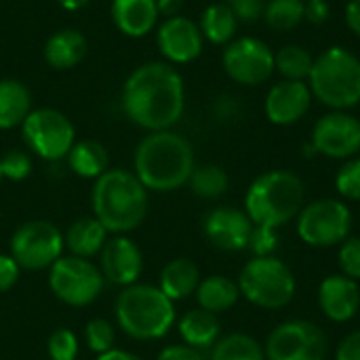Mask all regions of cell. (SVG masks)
Wrapping results in <instances>:
<instances>
[{
	"label": "cell",
	"mask_w": 360,
	"mask_h": 360,
	"mask_svg": "<svg viewBox=\"0 0 360 360\" xmlns=\"http://www.w3.org/2000/svg\"><path fill=\"white\" fill-rule=\"evenodd\" d=\"M120 105L124 116L139 129L148 133L169 131L186 112L184 78L167 61H146L124 80Z\"/></svg>",
	"instance_id": "6da1fadb"
},
{
	"label": "cell",
	"mask_w": 360,
	"mask_h": 360,
	"mask_svg": "<svg viewBox=\"0 0 360 360\" xmlns=\"http://www.w3.org/2000/svg\"><path fill=\"white\" fill-rule=\"evenodd\" d=\"M194 169L192 143L173 129L148 133L133 154V173L148 192L179 190L190 181Z\"/></svg>",
	"instance_id": "7a4b0ae2"
},
{
	"label": "cell",
	"mask_w": 360,
	"mask_h": 360,
	"mask_svg": "<svg viewBox=\"0 0 360 360\" xmlns=\"http://www.w3.org/2000/svg\"><path fill=\"white\" fill-rule=\"evenodd\" d=\"M91 207L108 234H129L143 224L150 192L133 171L108 169L93 184Z\"/></svg>",
	"instance_id": "3957f363"
},
{
	"label": "cell",
	"mask_w": 360,
	"mask_h": 360,
	"mask_svg": "<svg viewBox=\"0 0 360 360\" xmlns=\"http://www.w3.org/2000/svg\"><path fill=\"white\" fill-rule=\"evenodd\" d=\"M114 319L118 329L131 340H162L175 325V302H171L158 285L135 283L118 293Z\"/></svg>",
	"instance_id": "277c9868"
},
{
	"label": "cell",
	"mask_w": 360,
	"mask_h": 360,
	"mask_svg": "<svg viewBox=\"0 0 360 360\" xmlns=\"http://www.w3.org/2000/svg\"><path fill=\"white\" fill-rule=\"evenodd\" d=\"M304 181L285 169L266 171L253 179L245 196V213L255 226L278 230L304 209Z\"/></svg>",
	"instance_id": "5b68a950"
},
{
	"label": "cell",
	"mask_w": 360,
	"mask_h": 360,
	"mask_svg": "<svg viewBox=\"0 0 360 360\" xmlns=\"http://www.w3.org/2000/svg\"><path fill=\"white\" fill-rule=\"evenodd\" d=\"M306 82L319 103L348 112L360 103V57L346 46H329L314 57Z\"/></svg>",
	"instance_id": "8992f818"
},
{
	"label": "cell",
	"mask_w": 360,
	"mask_h": 360,
	"mask_svg": "<svg viewBox=\"0 0 360 360\" xmlns=\"http://www.w3.org/2000/svg\"><path fill=\"white\" fill-rule=\"evenodd\" d=\"M238 289L245 300L264 310H278L295 297V276L278 257H253L245 264L238 276Z\"/></svg>",
	"instance_id": "52a82bcc"
},
{
	"label": "cell",
	"mask_w": 360,
	"mask_h": 360,
	"mask_svg": "<svg viewBox=\"0 0 360 360\" xmlns=\"http://www.w3.org/2000/svg\"><path fill=\"white\" fill-rule=\"evenodd\" d=\"M49 287L51 293L65 306L84 308L101 295L105 278L99 266L91 259L68 253L49 268Z\"/></svg>",
	"instance_id": "ba28073f"
},
{
	"label": "cell",
	"mask_w": 360,
	"mask_h": 360,
	"mask_svg": "<svg viewBox=\"0 0 360 360\" xmlns=\"http://www.w3.org/2000/svg\"><path fill=\"white\" fill-rule=\"evenodd\" d=\"M21 135L27 150L49 162L63 160L76 143L72 120L55 108L32 110L21 124Z\"/></svg>",
	"instance_id": "9c48e42d"
},
{
	"label": "cell",
	"mask_w": 360,
	"mask_h": 360,
	"mask_svg": "<svg viewBox=\"0 0 360 360\" xmlns=\"http://www.w3.org/2000/svg\"><path fill=\"white\" fill-rule=\"evenodd\" d=\"M63 251V232L46 219L25 221L11 236V255L21 270H49Z\"/></svg>",
	"instance_id": "30bf717a"
},
{
	"label": "cell",
	"mask_w": 360,
	"mask_h": 360,
	"mask_svg": "<svg viewBox=\"0 0 360 360\" xmlns=\"http://www.w3.org/2000/svg\"><path fill=\"white\" fill-rule=\"evenodd\" d=\"M352 213L338 198H321L304 205L297 215V234L310 247H335L350 236Z\"/></svg>",
	"instance_id": "8fae6325"
},
{
	"label": "cell",
	"mask_w": 360,
	"mask_h": 360,
	"mask_svg": "<svg viewBox=\"0 0 360 360\" xmlns=\"http://www.w3.org/2000/svg\"><path fill=\"white\" fill-rule=\"evenodd\" d=\"M221 65L228 78L240 86H259L274 74V51L255 36H240L226 44Z\"/></svg>",
	"instance_id": "7c38bea8"
},
{
	"label": "cell",
	"mask_w": 360,
	"mask_h": 360,
	"mask_svg": "<svg viewBox=\"0 0 360 360\" xmlns=\"http://www.w3.org/2000/svg\"><path fill=\"white\" fill-rule=\"evenodd\" d=\"M266 360H327L329 340L310 321H287L266 340Z\"/></svg>",
	"instance_id": "4fadbf2b"
},
{
	"label": "cell",
	"mask_w": 360,
	"mask_h": 360,
	"mask_svg": "<svg viewBox=\"0 0 360 360\" xmlns=\"http://www.w3.org/2000/svg\"><path fill=\"white\" fill-rule=\"evenodd\" d=\"M310 143L321 156L350 160L360 154V120L350 112L329 110L314 122Z\"/></svg>",
	"instance_id": "5bb4252c"
},
{
	"label": "cell",
	"mask_w": 360,
	"mask_h": 360,
	"mask_svg": "<svg viewBox=\"0 0 360 360\" xmlns=\"http://www.w3.org/2000/svg\"><path fill=\"white\" fill-rule=\"evenodd\" d=\"M156 46L167 63L186 65L200 57L205 38L198 23L186 15L167 17L156 30Z\"/></svg>",
	"instance_id": "9a60e30c"
},
{
	"label": "cell",
	"mask_w": 360,
	"mask_h": 360,
	"mask_svg": "<svg viewBox=\"0 0 360 360\" xmlns=\"http://www.w3.org/2000/svg\"><path fill=\"white\" fill-rule=\"evenodd\" d=\"M99 270L108 283L131 287L139 283L143 272V253L127 234H112L99 253Z\"/></svg>",
	"instance_id": "2e32d148"
},
{
	"label": "cell",
	"mask_w": 360,
	"mask_h": 360,
	"mask_svg": "<svg viewBox=\"0 0 360 360\" xmlns=\"http://www.w3.org/2000/svg\"><path fill=\"white\" fill-rule=\"evenodd\" d=\"M253 226L255 224L245 211L236 207H228V205L209 211L202 221L207 240L215 249H221L228 253H238L249 247Z\"/></svg>",
	"instance_id": "e0dca14e"
},
{
	"label": "cell",
	"mask_w": 360,
	"mask_h": 360,
	"mask_svg": "<svg viewBox=\"0 0 360 360\" xmlns=\"http://www.w3.org/2000/svg\"><path fill=\"white\" fill-rule=\"evenodd\" d=\"M312 91L304 80H281L270 86L264 99V112L276 127L300 122L312 105Z\"/></svg>",
	"instance_id": "ac0fdd59"
},
{
	"label": "cell",
	"mask_w": 360,
	"mask_h": 360,
	"mask_svg": "<svg viewBox=\"0 0 360 360\" xmlns=\"http://www.w3.org/2000/svg\"><path fill=\"white\" fill-rule=\"evenodd\" d=\"M319 306L329 321L348 323L360 310L359 283L344 274L327 276L319 287Z\"/></svg>",
	"instance_id": "d6986e66"
},
{
	"label": "cell",
	"mask_w": 360,
	"mask_h": 360,
	"mask_svg": "<svg viewBox=\"0 0 360 360\" xmlns=\"http://www.w3.org/2000/svg\"><path fill=\"white\" fill-rule=\"evenodd\" d=\"M110 15L118 32L129 38L148 36L160 17L156 0H112Z\"/></svg>",
	"instance_id": "ffe728a7"
},
{
	"label": "cell",
	"mask_w": 360,
	"mask_h": 360,
	"mask_svg": "<svg viewBox=\"0 0 360 360\" xmlns=\"http://www.w3.org/2000/svg\"><path fill=\"white\" fill-rule=\"evenodd\" d=\"M86 51L89 42L84 34L74 27H63L46 38L42 55L53 70H72L86 57Z\"/></svg>",
	"instance_id": "44dd1931"
},
{
	"label": "cell",
	"mask_w": 360,
	"mask_h": 360,
	"mask_svg": "<svg viewBox=\"0 0 360 360\" xmlns=\"http://www.w3.org/2000/svg\"><path fill=\"white\" fill-rule=\"evenodd\" d=\"M200 281L202 278H200L198 266L188 257H177V259H171L160 270L158 289L171 302H181V300H188L196 293Z\"/></svg>",
	"instance_id": "7402d4cb"
},
{
	"label": "cell",
	"mask_w": 360,
	"mask_h": 360,
	"mask_svg": "<svg viewBox=\"0 0 360 360\" xmlns=\"http://www.w3.org/2000/svg\"><path fill=\"white\" fill-rule=\"evenodd\" d=\"M177 331L179 338L184 340L186 346L196 348V350H211L221 333V325L217 314L207 312L202 308L190 310L186 312L179 321H177Z\"/></svg>",
	"instance_id": "603a6c76"
},
{
	"label": "cell",
	"mask_w": 360,
	"mask_h": 360,
	"mask_svg": "<svg viewBox=\"0 0 360 360\" xmlns=\"http://www.w3.org/2000/svg\"><path fill=\"white\" fill-rule=\"evenodd\" d=\"M108 230L101 226L97 217H80L76 219L63 234V243L70 255L91 259L101 253L103 245L108 243Z\"/></svg>",
	"instance_id": "cb8c5ba5"
},
{
	"label": "cell",
	"mask_w": 360,
	"mask_h": 360,
	"mask_svg": "<svg viewBox=\"0 0 360 360\" xmlns=\"http://www.w3.org/2000/svg\"><path fill=\"white\" fill-rule=\"evenodd\" d=\"M32 93L30 89L15 78L0 80V131L21 127L27 114L32 112Z\"/></svg>",
	"instance_id": "d4e9b609"
},
{
	"label": "cell",
	"mask_w": 360,
	"mask_h": 360,
	"mask_svg": "<svg viewBox=\"0 0 360 360\" xmlns=\"http://www.w3.org/2000/svg\"><path fill=\"white\" fill-rule=\"evenodd\" d=\"M194 295H196L198 308L213 312V314H221L236 306L240 297V289H238V283H234L232 278L213 274L200 281Z\"/></svg>",
	"instance_id": "484cf974"
},
{
	"label": "cell",
	"mask_w": 360,
	"mask_h": 360,
	"mask_svg": "<svg viewBox=\"0 0 360 360\" xmlns=\"http://www.w3.org/2000/svg\"><path fill=\"white\" fill-rule=\"evenodd\" d=\"M68 167L74 175L82 177V179H97L99 175H103L108 171L110 165V156L105 146H101L95 139H80L72 146V150L65 156Z\"/></svg>",
	"instance_id": "4316f807"
},
{
	"label": "cell",
	"mask_w": 360,
	"mask_h": 360,
	"mask_svg": "<svg viewBox=\"0 0 360 360\" xmlns=\"http://www.w3.org/2000/svg\"><path fill=\"white\" fill-rule=\"evenodd\" d=\"M238 19L236 15L230 11V6L226 2H215L209 4L198 21V27L202 32V38L211 44L217 46H226L228 42H232L236 38L238 32Z\"/></svg>",
	"instance_id": "83f0119b"
},
{
	"label": "cell",
	"mask_w": 360,
	"mask_h": 360,
	"mask_svg": "<svg viewBox=\"0 0 360 360\" xmlns=\"http://www.w3.org/2000/svg\"><path fill=\"white\" fill-rule=\"evenodd\" d=\"M314 57L302 44H285L274 53V72L283 76V80H308L312 72Z\"/></svg>",
	"instance_id": "f1b7e54d"
},
{
	"label": "cell",
	"mask_w": 360,
	"mask_h": 360,
	"mask_svg": "<svg viewBox=\"0 0 360 360\" xmlns=\"http://www.w3.org/2000/svg\"><path fill=\"white\" fill-rule=\"evenodd\" d=\"M211 360H266L264 346L247 333L219 338L211 348Z\"/></svg>",
	"instance_id": "f546056e"
},
{
	"label": "cell",
	"mask_w": 360,
	"mask_h": 360,
	"mask_svg": "<svg viewBox=\"0 0 360 360\" xmlns=\"http://www.w3.org/2000/svg\"><path fill=\"white\" fill-rule=\"evenodd\" d=\"M188 186L194 192V196L205 198V200H215V198H221L228 192L230 177L217 165H202V167H196L192 171Z\"/></svg>",
	"instance_id": "4dcf8cb0"
},
{
	"label": "cell",
	"mask_w": 360,
	"mask_h": 360,
	"mask_svg": "<svg viewBox=\"0 0 360 360\" xmlns=\"http://www.w3.org/2000/svg\"><path fill=\"white\" fill-rule=\"evenodd\" d=\"M306 19V0H268L264 21L274 32L295 30Z\"/></svg>",
	"instance_id": "1f68e13d"
},
{
	"label": "cell",
	"mask_w": 360,
	"mask_h": 360,
	"mask_svg": "<svg viewBox=\"0 0 360 360\" xmlns=\"http://www.w3.org/2000/svg\"><path fill=\"white\" fill-rule=\"evenodd\" d=\"M84 342L97 356L116 348V327L105 319H93L84 327Z\"/></svg>",
	"instance_id": "d6a6232c"
},
{
	"label": "cell",
	"mask_w": 360,
	"mask_h": 360,
	"mask_svg": "<svg viewBox=\"0 0 360 360\" xmlns=\"http://www.w3.org/2000/svg\"><path fill=\"white\" fill-rule=\"evenodd\" d=\"M0 169H2V179L8 181H23L32 175L34 162L32 156L23 150H8L6 154L0 156Z\"/></svg>",
	"instance_id": "836d02e7"
},
{
	"label": "cell",
	"mask_w": 360,
	"mask_h": 360,
	"mask_svg": "<svg viewBox=\"0 0 360 360\" xmlns=\"http://www.w3.org/2000/svg\"><path fill=\"white\" fill-rule=\"evenodd\" d=\"M78 338L74 331L61 327L51 333L46 342V352L51 360H76L78 359Z\"/></svg>",
	"instance_id": "e575fe53"
},
{
	"label": "cell",
	"mask_w": 360,
	"mask_h": 360,
	"mask_svg": "<svg viewBox=\"0 0 360 360\" xmlns=\"http://www.w3.org/2000/svg\"><path fill=\"white\" fill-rule=\"evenodd\" d=\"M335 188L346 200H360V156H354L342 165L335 175Z\"/></svg>",
	"instance_id": "d590c367"
},
{
	"label": "cell",
	"mask_w": 360,
	"mask_h": 360,
	"mask_svg": "<svg viewBox=\"0 0 360 360\" xmlns=\"http://www.w3.org/2000/svg\"><path fill=\"white\" fill-rule=\"evenodd\" d=\"M340 268L342 274L352 278V281H360V238L356 236H348L342 247H340Z\"/></svg>",
	"instance_id": "8d00e7d4"
},
{
	"label": "cell",
	"mask_w": 360,
	"mask_h": 360,
	"mask_svg": "<svg viewBox=\"0 0 360 360\" xmlns=\"http://www.w3.org/2000/svg\"><path fill=\"white\" fill-rule=\"evenodd\" d=\"M276 245H278L276 230L266 228V226H253L249 247H247L253 253V257H270L274 253Z\"/></svg>",
	"instance_id": "74e56055"
},
{
	"label": "cell",
	"mask_w": 360,
	"mask_h": 360,
	"mask_svg": "<svg viewBox=\"0 0 360 360\" xmlns=\"http://www.w3.org/2000/svg\"><path fill=\"white\" fill-rule=\"evenodd\" d=\"M266 2L268 0H226V4L230 6V11L243 23H253V21L262 19L264 17Z\"/></svg>",
	"instance_id": "f35d334b"
},
{
	"label": "cell",
	"mask_w": 360,
	"mask_h": 360,
	"mask_svg": "<svg viewBox=\"0 0 360 360\" xmlns=\"http://www.w3.org/2000/svg\"><path fill=\"white\" fill-rule=\"evenodd\" d=\"M21 276V268L19 264L13 259L11 253H0V293L11 291Z\"/></svg>",
	"instance_id": "ab89813d"
},
{
	"label": "cell",
	"mask_w": 360,
	"mask_h": 360,
	"mask_svg": "<svg viewBox=\"0 0 360 360\" xmlns=\"http://www.w3.org/2000/svg\"><path fill=\"white\" fill-rule=\"evenodd\" d=\"M156 360H205V356L196 348H190L186 344H173V346L162 348Z\"/></svg>",
	"instance_id": "60d3db41"
},
{
	"label": "cell",
	"mask_w": 360,
	"mask_h": 360,
	"mask_svg": "<svg viewBox=\"0 0 360 360\" xmlns=\"http://www.w3.org/2000/svg\"><path fill=\"white\" fill-rule=\"evenodd\" d=\"M335 360H360V329L346 335L338 350H335Z\"/></svg>",
	"instance_id": "b9f144b4"
},
{
	"label": "cell",
	"mask_w": 360,
	"mask_h": 360,
	"mask_svg": "<svg viewBox=\"0 0 360 360\" xmlns=\"http://www.w3.org/2000/svg\"><path fill=\"white\" fill-rule=\"evenodd\" d=\"M329 2L327 0H306V19L308 23H314V25H321L329 19Z\"/></svg>",
	"instance_id": "7bdbcfd3"
},
{
	"label": "cell",
	"mask_w": 360,
	"mask_h": 360,
	"mask_svg": "<svg viewBox=\"0 0 360 360\" xmlns=\"http://www.w3.org/2000/svg\"><path fill=\"white\" fill-rule=\"evenodd\" d=\"M344 19H346L348 30H350L356 38H360V0H350V2L346 4Z\"/></svg>",
	"instance_id": "ee69618b"
},
{
	"label": "cell",
	"mask_w": 360,
	"mask_h": 360,
	"mask_svg": "<svg viewBox=\"0 0 360 360\" xmlns=\"http://www.w3.org/2000/svg\"><path fill=\"white\" fill-rule=\"evenodd\" d=\"M215 114H217L221 120H230L232 116H236V114H238V101H236V97H230V95L221 97V99L215 103Z\"/></svg>",
	"instance_id": "f6af8a7d"
},
{
	"label": "cell",
	"mask_w": 360,
	"mask_h": 360,
	"mask_svg": "<svg viewBox=\"0 0 360 360\" xmlns=\"http://www.w3.org/2000/svg\"><path fill=\"white\" fill-rule=\"evenodd\" d=\"M158 4V13L167 17H175V15H181V8H184V0H156Z\"/></svg>",
	"instance_id": "bcb514c9"
},
{
	"label": "cell",
	"mask_w": 360,
	"mask_h": 360,
	"mask_svg": "<svg viewBox=\"0 0 360 360\" xmlns=\"http://www.w3.org/2000/svg\"><path fill=\"white\" fill-rule=\"evenodd\" d=\"M95 360H143L141 356H137L135 352H129V350H122V348H114L105 354H99Z\"/></svg>",
	"instance_id": "7dc6e473"
},
{
	"label": "cell",
	"mask_w": 360,
	"mask_h": 360,
	"mask_svg": "<svg viewBox=\"0 0 360 360\" xmlns=\"http://www.w3.org/2000/svg\"><path fill=\"white\" fill-rule=\"evenodd\" d=\"M91 0H57V4L63 8V11H80L89 4Z\"/></svg>",
	"instance_id": "c3c4849f"
},
{
	"label": "cell",
	"mask_w": 360,
	"mask_h": 360,
	"mask_svg": "<svg viewBox=\"0 0 360 360\" xmlns=\"http://www.w3.org/2000/svg\"><path fill=\"white\" fill-rule=\"evenodd\" d=\"M0 181H2V169H0Z\"/></svg>",
	"instance_id": "681fc988"
}]
</instances>
